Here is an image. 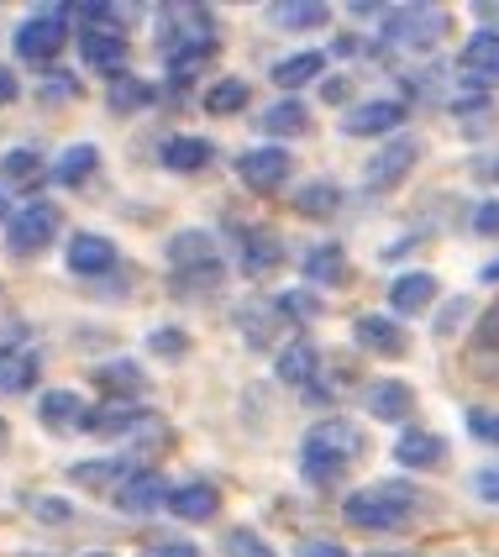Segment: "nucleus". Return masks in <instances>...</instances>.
<instances>
[{"instance_id": "obj_1", "label": "nucleus", "mask_w": 499, "mask_h": 557, "mask_svg": "<svg viewBox=\"0 0 499 557\" xmlns=\"http://www.w3.org/2000/svg\"><path fill=\"white\" fill-rule=\"evenodd\" d=\"M363 453H369L363 426H352V421H342V416H326V421H315L311 432H305L300 468H305V479H311V484L332 490V484H342V473L358 463Z\"/></svg>"}, {"instance_id": "obj_2", "label": "nucleus", "mask_w": 499, "mask_h": 557, "mask_svg": "<svg viewBox=\"0 0 499 557\" xmlns=\"http://www.w3.org/2000/svg\"><path fill=\"white\" fill-rule=\"evenodd\" d=\"M421 505H426V495L415 484L384 479V484H369V490L347 495L342 516H347V527H358V531H406Z\"/></svg>"}, {"instance_id": "obj_3", "label": "nucleus", "mask_w": 499, "mask_h": 557, "mask_svg": "<svg viewBox=\"0 0 499 557\" xmlns=\"http://www.w3.org/2000/svg\"><path fill=\"white\" fill-rule=\"evenodd\" d=\"M378 37L400 53H437L441 42L452 37V11L441 5H400L378 22Z\"/></svg>"}, {"instance_id": "obj_4", "label": "nucleus", "mask_w": 499, "mask_h": 557, "mask_svg": "<svg viewBox=\"0 0 499 557\" xmlns=\"http://www.w3.org/2000/svg\"><path fill=\"white\" fill-rule=\"evenodd\" d=\"M216 42V16L205 5H163L158 11V48H163V63L189 53V48H205Z\"/></svg>"}, {"instance_id": "obj_5", "label": "nucleus", "mask_w": 499, "mask_h": 557, "mask_svg": "<svg viewBox=\"0 0 499 557\" xmlns=\"http://www.w3.org/2000/svg\"><path fill=\"white\" fill-rule=\"evenodd\" d=\"M68 22H74L68 5H42L37 16L16 27V53L27 63H53L59 48H68Z\"/></svg>"}, {"instance_id": "obj_6", "label": "nucleus", "mask_w": 499, "mask_h": 557, "mask_svg": "<svg viewBox=\"0 0 499 557\" xmlns=\"http://www.w3.org/2000/svg\"><path fill=\"white\" fill-rule=\"evenodd\" d=\"M53 237H59V206H48V200H32V206H22L16 216L5 221V248L16 258L42 252Z\"/></svg>"}, {"instance_id": "obj_7", "label": "nucleus", "mask_w": 499, "mask_h": 557, "mask_svg": "<svg viewBox=\"0 0 499 557\" xmlns=\"http://www.w3.org/2000/svg\"><path fill=\"white\" fill-rule=\"evenodd\" d=\"M237 174H242V185L252 195H279L289 185V174H295V158L284 153V148H248V153L237 158Z\"/></svg>"}, {"instance_id": "obj_8", "label": "nucleus", "mask_w": 499, "mask_h": 557, "mask_svg": "<svg viewBox=\"0 0 499 557\" xmlns=\"http://www.w3.org/2000/svg\"><path fill=\"white\" fill-rule=\"evenodd\" d=\"M169 495H174V490L163 484L158 468H137L111 499H116L122 516H153V510H169Z\"/></svg>"}, {"instance_id": "obj_9", "label": "nucleus", "mask_w": 499, "mask_h": 557, "mask_svg": "<svg viewBox=\"0 0 499 557\" xmlns=\"http://www.w3.org/2000/svg\"><path fill=\"white\" fill-rule=\"evenodd\" d=\"M415 163H421V143H415V137H395V143H389V148H378L374 163H369V189H374V195L395 189Z\"/></svg>"}, {"instance_id": "obj_10", "label": "nucleus", "mask_w": 499, "mask_h": 557, "mask_svg": "<svg viewBox=\"0 0 499 557\" xmlns=\"http://www.w3.org/2000/svg\"><path fill=\"white\" fill-rule=\"evenodd\" d=\"M406 126V100H363L347 111V137H378V132H400Z\"/></svg>"}, {"instance_id": "obj_11", "label": "nucleus", "mask_w": 499, "mask_h": 557, "mask_svg": "<svg viewBox=\"0 0 499 557\" xmlns=\"http://www.w3.org/2000/svg\"><path fill=\"white\" fill-rule=\"evenodd\" d=\"M116 243L111 237H95V232H79V237H68V248H63V263L74 269V274H85V278H95V274H111L116 269Z\"/></svg>"}, {"instance_id": "obj_12", "label": "nucleus", "mask_w": 499, "mask_h": 557, "mask_svg": "<svg viewBox=\"0 0 499 557\" xmlns=\"http://www.w3.org/2000/svg\"><path fill=\"white\" fill-rule=\"evenodd\" d=\"M284 310L279 300H248V306L237 310V332L248 337V347H279L284 337Z\"/></svg>"}, {"instance_id": "obj_13", "label": "nucleus", "mask_w": 499, "mask_h": 557, "mask_svg": "<svg viewBox=\"0 0 499 557\" xmlns=\"http://www.w3.org/2000/svg\"><path fill=\"white\" fill-rule=\"evenodd\" d=\"M352 337L363 352H374V358H406V326L400 321H389V315H358V326H352Z\"/></svg>"}, {"instance_id": "obj_14", "label": "nucleus", "mask_w": 499, "mask_h": 557, "mask_svg": "<svg viewBox=\"0 0 499 557\" xmlns=\"http://www.w3.org/2000/svg\"><path fill=\"white\" fill-rule=\"evenodd\" d=\"M95 384H100V395H105L111 405H132V400H142L148 373L137 369L132 358H111V363H100V369H95Z\"/></svg>"}, {"instance_id": "obj_15", "label": "nucleus", "mask_w": 499, "mask_h": 557, "mask_svg": "<svg viewBox=\"0 0 499 557\" xmlns=\"http://www.w3.org/2000/svg\"><path fill=\"white\" fill-rule=\"evenodd\" d=\"M132 473H137V468L126 463V458H90V463L68 468V479H74V484H85V490H95V495H116Z\"/></svg>"}, {"instance_id": "obj_16", "label": "nucleus", "mask_w": 499, "mask_h": 557, "mask_svg": "<svg viewBox=\"0 0 499 557\" xmlns=\"http://www.w3.org/2000/svg\"><path fill=\"white\" fill-rule=\"evenodd\" d=\"M363 405H369V416H378V421H406L410 410H415V395H410L406 379H374Z\"/></svg>"}, {"instance_id": "obj_17", "label": "nucleus", "mask_w": 499, "mask_h": 557, "mask_svg": "<svg viewBox=\"0 0 499 557\" xmlns=\"http://www.w3.org/2000/svg\"><path fill=\"white\" fill-rule=\"evenodd\" d=\"M137 426H153V416L137 410V405H111L105 400L85 416V432L90 436H126V432H137Z\"/></svg>"}, {"instance_id": "obj_18", "label": "nucleus", "mask_w": 499, "mask_h": 557, "mask_svg": "<svg viewBox=\"0 0 499 557\" xmlns=\"http://www.w3.org/2000/svg\"><path fill=\"white\" fill-rule=\"evenodd\" d=\"M274 373H279V384H300V389H311L315 373H321V352H315V342H284V352L274 358Z\"/></svg>"}, {"instance_id": "obj_19", "label": "nucleus", "mask_w": 499, "mask_h": 557, "mask_svg": "<svg viewBox=\"0 0 499 557\" xmlns=\"http://www.w3.org/2000/svg\"><path fill=\"white\" fill-rule=\"evenodd\" d=\"M216 510H221V495L216 484H205V479H189V484H179L169 495V516H179V521H211Z\"/></svg>"}, {"instance_id": "obj_20", "label": "nucleus", "mask_w": 499, "mask_h": 557, "mask_svg": "<svg viewBox=\"0 0 499 557\" xmlns=\"http://www.w3.org/2000/svg\"><path fill=\"white\" fill-rule=\"evenodd\" d=\"M85 400L74 395V389H53V395H42L37 405V421L48 426V432H85Z\"/></svg>"}, {"instance_id": "obj_21", "label": "nucleus", "mask_w": 499, "mask_h": 557, "mask_svg": "<svg viewBox=\"0 0 499 557\" xmlns=\"http://www.w3.org/2000/svg\"><path fill=\"white\" fill-rule=\"evenodd\" d=\"M237 258H242V274L248 278H263L269 269H279L284 263L279 232H263V226H258V232H242V252H237Z\"/></svg>"}, {"instance_id": "obj_22", "label": "nucleus", "mask_w": 499, "mask_h": 557, "mask_svg": "<svg viewBox=\"0 0 499 557\" xmlns=\"http://www.w3.org/2000/svg\"><path fill=\"white\" fill-rule=\"evenodd\" d=\"M158 158H163L169 174H200V169L216 158V148H211L205 137H169V143L158 148Z\"/></svg>"}, {"instance_id": "obj_23", "label": "nucleus", "mask_w": 499, "mask_h": 557, "mask_svg": "<svg viewBox=\"0 0 499 557\" xmlns=\"http://www.w3.org/2000/svg\"><path fill=\"white\" fill-rule=\"evenodd\" d=\"M79 48H85V63L90 69H100V74H122L126 63V37L122 32H79Z\"/></svg>"}, {"instance_id": "obj_24", "label": "nucleus", "mask_w": 499, "mask_h": 557, "mask_svg": "<svg viewBox=\"0 0 499 557\" xmlns=\"http://www.w3.org/2000/svg\"><path fill=\"white\" fill-rule=\"evenodd\" d=\"M447 458V442L437 432H421V426H410L400 442H395V463L400 468H437Z\"/></svg>"}, {"instance_id": "obj_25", "label": "nucleus", "mask_w": 499, "mask_h": 557, "mask_svg": "<svg viewBox=\"0 0 499 557\" xmlns=\"http://www.w3.org/2000/svg\"><path fill=\"white\" fill-rule=\"evenodd\" d=\"M32 384H37V352L5 342V347H0V395H22Z\"/></svg>"}, {"instance_id": "obj_26", "label": "nucleus", "mask_w": 499, "mask_h": 557, "mask_svg": "<svg viewBox=\"0 0 499 557\" xmlns=\"http://www.w3.org/2000/svg\"><path fill=\"white\" fill-rule=\"evenodd\" d=\"M463 69H469V79H484V85H495L499 79V32L495 27H478L469 37V48H463Z\"/></svg>"}, {"instance_id": "obj_27", "label": "nucleus", "mask_w": 499, "mask_h": 557, "mask_svg": "<svg viewBox=\"0 0 499 557\" xmlns=\"http://www.w3.org/2000/svg\"><path fill=\"white\" fill-rule=\"evenodd\" d=\"M305 278L321 284V289H342L347 278H352V263H347V252L337 248V243H321V248H311V258H305Z\"/></svg>"}, {"instance_id": "obj_28", "label": "nucleus", "mask_w": 499, "mask_h": 557, "mask_svg": "<svg viewBox=\"0 0 499 557\" xmlns=\"http://www.w3.org/2000/svg\"><path fill=\"white\" fill-rule=\"evenodd\" d=\"M163 258L174 263V269H200V263H216V243H211V232H174L169 237V248H163Z\"/></svg>"}, {"instance_id": "obj_29", "label": "nucleus", "mask_w": 499, "mask_h": 557, "mask_svg": "<svg viewBox=\"0 0 499 557\" xmlns=\"http://www.w3.org/2000/svg\"><path fill=\"white\" fill-rule=\"evenodd\" d=\"M221 284H226V263H200V269H174L169 274V289L179 295V300H195V295H216Z\"/></svg>"}, {"instance_id": "obj_30", "label": "nucleus", "mask_w": 499, "mask_h": 557, "mask_svg": "<svg viewBox=\"0 0 499 557\" xmlns=\"http://www.w3.org/2000/svg\"><path fill=\"white\" fill-rule=\"evenodd\" d=\"M432 300H437V278L432 274H406V278H395V289H389V306L400 310V315H421Z\"/></svg>"}, {"instance_id": "obj_31", "label": "nucleus", "mask_w": 499, "mask_h": 557, "mask_svg": "<svg viewBox=\"0 0 499 557\" xmlns=\"http://www.w3.org/2000/svg\"><path fill=\"white\" fill-rule=\"evenodd\" d=\"M0 180L11 189L42 185V180H48V174H42V153H37V148H11V153L0 158Z\"/></svg>"}, {"instance_id": "obj_32", "label": "nucleus", "mask_w": 499, "mask_h": 557, "mask_svg": "<svg viewBox=\"0 0 499 557\" xmlns=\"http://www.w3.org/2000/svg\"><path fill=\"white\" fill-rule=\"evenodd\" d=\"M263 132H274V137H300V132H311V111H305V106H300V100H289V95H284V100H274V106H269V111H263Z\"/></svg>"}, {"instance_id": "obj_33", "label": "nucleus", "mask_w": 499, "mask_h": 557, "mask_svg": "<svg viewBox=\"0 0 499 557\" xmlns=\"http://www.w3.org/2000/svg\"><path fill=\"white\" fill-rule=\"evenodd\" d=\"M95 169H100V148H90V143H74V148L53 163V180H59V185H68V189H79Z\"/></svg>"}, {"instance_id": "obj_34", "label": "nucleus", "mask_w": 499, "mask_h": 557, "mask_svg": "<svg viewBox=\"0 0 499 557\" xmlns=\"http://www.w3.org/2000/svg\"><path fill=\"white\" fill-rule=\"evenodd\" d=\"M326 5L321 0H289V5H274L269 11V22L274 27H284V32H311V27H326Z\"/></svg>"}, {"instance_id": "obj_35", "label": "nucleus", "mask_w": 499, "mask_h": 557, "mask_svg": "<svg viewBox=\"0 0 499 557\" xmlns=\"http://www.w3.org/2000/svg\"><path fill=\"white\" fill-rule=\"evenodd\" d=\"M337 206H342V189L332 185V180H315V185L295 189V211H300V216H311V221L337 216Z\"/></svg>"}, {"instance_id": "obj_36", "label": "nucleus", "mask_w": 499, "mask_h": 557, "mask_svg": "<svg viewBox=\"0 0 499 557\" xmlns=\"http://www.w3.org/2000/svg\"><path fill=\"white\" fill-rule=\"evenodd\" d=\"M153 85L148 79H132V74H116L111 79V90H105V100H111V111L116 116H132V111H142V106H153Z\"/></svg>"}, {"instance_id": "obj_37", "label": "nucleus", "mask_w": 499, "mask_h": 557, "mask_svg": "<svg viewBox=\"0 0 499 557\" xmlns=\"http://www.w3.org/2000/svg\"><path fill=\"white\" fill-rule=\"evenodd\" d=\"M311 79H321V53H295V59L274 63V85L279 90H300Z\"/></svg>"}, {"instance_id": "obj_38", "label": "nucleus", "mask_w": 499, "mask_h": 557, "mask_svg": "<svg viewBox=\"0 0 499 557\" xmlns=\"http://www.w3.org/2000/svg\"><path fill=\"white\" fill-rule=\"evenodd\" d=\"M242 106H248V79H216L205 90V111L211 116H237Z\"/></svg>"}, {"instance_id": "obj_39", "label": "nucleus", "mask_w": 499, "mask_h": 557, "mask_svg": "<svg viewBox=\"0 0 499 557\" xmlns=\"http://www.w3.org/2000/svg\"><path fill=\"white\" fill-rule=\"evenodd\" d=\"M216 53H221V42H205V48H189V53H179V59H169V79H174V85H189V79L216 59Z\"/></svg>"}, {"instance_id": "obj_40", "label": "nucleus", "mask_w": 499, "mask_h": 557, "mask_svg": "<svg viewBox=\"0 0 499 557\" xmlns=\"http://www.w3.org/2000/svg\"><path fill=\"white\" fill-rule=\"evenodd\" d=\"M284 310V321H295V326H305V321H315L321 315V300H315L311 289H284V295H274Z\"/></svg>"}, {"instance_id": "obj_41", "label": "nucleus", "mask_w": 499, "mask_h": 557, "mask_svg": "<svg viewBox=\"0 0 499 557\" xmlns=\"http://www.w3.org/2000/svg\"><path fill=\"white\" fill-rule=\"evenodd\" d=\"M148 352H153V358H163V363H179V358L189 352V337L179 332V326H158L153 337H148Z\"/></svg>"}, {"instance_id": "obj_42", "label": "nucleus", "mask_w": 499, "mask_h": 557, "mask_svg": "<svg viewBox=\"0 0 499 557\" xmlns=\"http://www.w3.org/2000/svg\"><path fill=\"white\" fill-rule=\"evenodd\" d=\"M221 553L226 557H274V547L258 536V531L248 527H237V531H226V542H221Z\"/></svg>"}, {"instance_id": "obj_43", "label": "nucleus", "mask_w": 499, "mask_h": 557, "mask_svg": "<svg viewBox=\"0 0 499 557\" xmlns=\"http://www.w3.org/2000/svg\"><path fill=\"white\" fill-rule=\"evenodd\" d=\"M27 510L42 521V527H63V521H74V505H68V499H59V495H32Z\"/></svg>"}, {"instance_id": "obj_44", "label": "nucleus", "mask_w": 499, "mask_h": 557, "mask_svg": "<svg viewBox=\"0 0 499 557\" xmlns=\"http://www.w3.org/2000/svg\"><path fill=\"white\" fill-rule=\"evenodd\" d=\"M484 352H499V300L478 315V332H473V358H484Z\"/></svg>"}, {"instance_id": "obj_45", "label": "nucleus", "mask_w": 499, "mask_h": 557, "mask_svg": "<svg viewBox=\"0 0 499 557\" xmlns=\"http://www.w3.org/2000/svg\"><path fill=\"white\" fill-rule=\"evenodd\" d=\"M142 557H200V547L185 542V536H153V542L142 547Z\"/></svg>"}, {"instance_id": "obj_46", "label": "nucleus", "mask_w": 499, "mask_h": 557, "mask_svg": "<svg viewBox=\"0 0 499 557\" xmlns=\"http://www.w3.org/2000/svg\"><path fill=\"white\" fill-rule=\"evenodd\" d=\"M469 432L478 436V442H495L499 447V416L495 410H469Z\"/></svg>"}, {"instance_id": "obj_47", "label": "nucleus", "mask_w": 499, "mask_h": 557, "mask_svg": "<svg viewBox=\"0 0 499 557\" xmlns=\"http://www.w3.org/2000/svg\"><path fill=\"white\" fill-rule=\"evenodd\" d=\"M473 232H478V237H499V200L473 206Z\"/></svg>"}, {"instance_id": "obj_48", "label": "nucleus", "mask_w": 499, "mask_h": 557, "mask_svg": "<svg viewBox=\"0 0 499 557\" xmlns=\"http://www.w3.org/2000/svg\"><path fill=\"white\" fill-rule=\"evenodd\" d=\"M295 557H347L342 542H326V536H311V542H300Z\"/></svg>"}, {"instance_id": "obj_49", "label": "nucleus", "mask_w": 499, "mask_h": 557, "mask_svg": "<svg viewBox=\"0 0 499 557\" xmlns=\"http://www.w3.org/2000/svg\"><path fill=\"white\" fill-rule=\"evenodd\" d=\"M48 100H63V95H79V79L74 74H48V85H42Z\"/></svg>"}, {"instance_id": "obj_50", "label": "nucleus", "mask_w": 499, "mask_h": 557, "mask_svg": "<svg viewBox=\"0 0 499 557\" xmlns=\"http://www.w3.org/2000/svg\"><path fill=\"white\" fill-rule=\"evenodd\" d=\"M473 180H478V185H499V153L473 158Z\"/></svg>"}, {"instance_id": "obj_51", "label": "nucleus", "mask_w": 499, "mask_h": 557, "mask_svg": "<svg viewBox=\"0 0 499 557\" xmlns=\"http://www.w3.org/2000/svg\"><path fill=\"white\" fill-rule=\"evenodd\" d=\"M473 490L499 505V468H478V473H473Z\"/></svg>"}, {"instance_id": "obj_52", "label": "nucleus", "mask_w": 499, "mask_h": 557, "mask_svg": "<svg viewBox=\"0 0 499 557\" xmlns=\"http://www.w3.org/2000/svg\"><path fill=\"white\" fill-rule=\"evenodd\" d=\"M463 310H469V306H463V300H452V306L441 310V315H437V332H441V337H447V332H458V321H463Z\"/></svg>"}, {"instance_id": "obj_53", "label": "nucleus", "mask_w": 499, "mask_h": 557, "mask_svg": "<svg viewBox=\"0 0 499 557\" xmlns=\"http://www.w3.org/2000/svg\"><path fill=\"white\" fill-rule=\"evenodd\" d=\"M347 90H352L347 79H326V85H321V100H326V106H342Z\"/></svg>"}, {"instance_id": "obj_54", "label": "nucleus", "mask_w": 499, "mask_h": 557, "mask_svg": "<svg viewBox=\"0 0 499 557\" xmlns=\"http://www.w3.org/2000/svg\"><path fill=\"white\" fill-rule=\"evenodd\" d=\"M16 95H22V85H16V74H11V69L0 63V106H11Z\"/></svg>"}, {"instance_id": "obj_55", "label": "nucleus", "mask_w": 499, "mask_h": 557, "mask_svg": "<svg viewBox=\"0 0 499 557\" xmlns=\"http://www.w3.org/2000/svg\"><path fill=\"white\" fill-rule=\"evenodd\" d=\"M484 284H499V258L495 263H484Z\"/></svg>"}, {"instance_id": "obj_56", "label": "nucleus", "mask_w": 499, "mask_h": 557, "mask_svg": "<svg viewBox=\"0 0 499 557\" xmlns=\"http://www.w3.org/2000/svg\"><path fill=\"white\" fill-rule=\"evenodd\" d=\"M5 447H11V426L0 421V453H5Z\"/></svg>"}, {"instance_id": "obj_57", "label": "nucleus", "mask_w": 499, "mask_h": 557, "mask_svg": "<svg viewBox=\"0 0 499 557\" xmlns=\"http://www.w3.org/2000/svg\"><path fill=\"white\" fill-rule=\"evenodd\" d=\"M0 221H11V216H5V195H0Z\"/></svg>"}, {"instance_id": "obj_58", "label": "nucleus", "mask_w": 499, "mask_h": 557, "mask_svg": "<svg viewBox=\"0 0 499 557\" xmlns=\"http://www.w3.org/2000/svg\"><path fill=\"white\" fill-rule=\"evenodd\" d=\"M85 557H116V553H85Z\"/></svg>"}]
</instances>
